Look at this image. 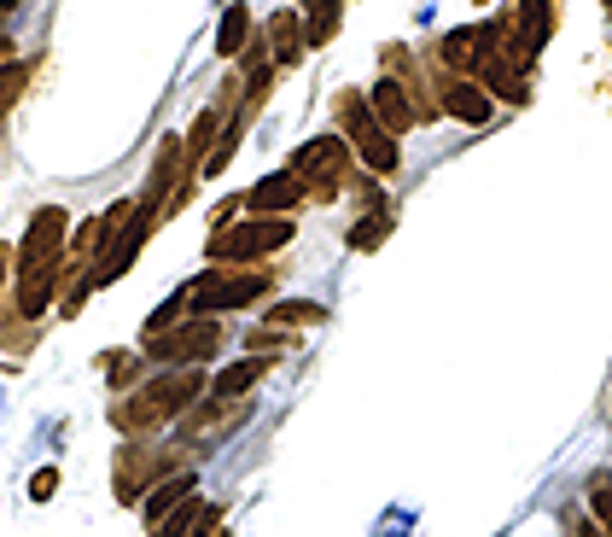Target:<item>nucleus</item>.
<instances>
[{"instance_id": "obj_16", "label": "nucleus", "mask_w": 612, "mask_h": 537, "mask_svg": "<svg viewBox=\"0 0 612 537\" xmlns=\"http://www.w3.org/2000/svg\"><path fill=\"white\" fill-rule=\"evenodd\" d=\"M187 497H193V474H187V467H181V474H169V479H158V485H152V497H146V526H158V520L176 509V502H187Z\"/></svg>"}, {"instance_id": "obj_21", "label": "nucleus", "mask_w": 612, "mask_h": 537, "mask_svg": "<svg viewBox=\"0 0 612 537\" xmlns=\"http://www.w3.org/2000/svg\"><path fill=\"white\" fill-rule=\"evenodd\" d=\"M589 514H595V526L612 537V474H595L589 479Z\"/></svg>"}, {"instance_id": "obj_5", "label": "nucleus", "mask_w": 612, "mask_h": 537, "mask_svg": "<svg viewBox=\"0 0 612 537\" xmlns=\"http://www.w3.org/2000/svg\"><path fill=\"white\" fill-rule=\"evenodd\" d=\"M275 287L268 268H204V275L187 287V310L193 315H233L245 305H257Z\"/></svg>"}, {"instance_id": "obj_24", "label": "nucleus", "mask_w": 612, "mask_h": 537, "mask_svg": "<svg viewBox=\"0 0 612 537\" xmlns=\"http://www.w3.org/2000/svg\"><path fill=\"white\" fill-rule=\"evenodd\" d=\"M245 345H251V357H263V350H268V357H275V350H280L286 339H280L275 327H251V339H245Z\"/></svg>"}, {"instance_id": "obj_4", "label": "nucleus", "mask_w": 612, "mask_h": 537, "mask_svg": "<svg viewBox=\"0 0 612 537\" xmlns=\"http://www.w3.org/2000/svg\"><path fill=\"white\" fill-rule=\"evenodd\" d=\"M350 141L345 134H315V141H303L292 153V176L298 188L315 199V205H327V199H338L356 181V164H350Z\"/></svg>"}, {"instance_id": "obj_6", "label": "nucleus", "mask_w": 612, "mask_h": 537, "mask_svg": "<svg viewBox=\"0 0 612 537\" xmlns=\"http://www.w3.org/2000/svg\"><path fill=\"white\" fill-rule=\"evenodd\" d=\"M228 345V322L223 315H187V322H176L169 333H152L146 339V357L152 362H169V368H199V362H211L216 350Z\"/></svg>"}, {"instance_id": "obj_29", "label": "nucleus", "mask_w": 612, "mask_h": 537, "mask_svg": "<svg viewBox=\"0 0 612 537\" xmlns=\"http://www.w3.org/2000/svg\"><path fill=\"white\" fill-rule=\"evenodd\" d=\"M601 7H607V19H612V0H601Z\"/></svg>"}, {"instance_id": "obj_22", "label": "nucleus", "mask_w": 612, "mask_h": 537, "mask_svg": "<svg viewBox=\"0 0 612 537\" xmlns=\"http://www.w3.org/2000/svg\"><path fill=\"white\" fill-rule=\"evenodd\" d=\"M176 322H187V287H181L176 298H164L158 315H146V339H152V333H169Z\"/></svg>"}, {"instance_id": "obj_3", "label": "nucleus", "mask_w": 612, "mask_h": 537, "mask_svg": "<svg viewBox=\"0 0 612 537\" xmlns=\"http://www.w3.org/2000/svg\"><path fill=\"white\" fill-rule=\"evenodd\" d=\"M333 117H338V134L350 141V153L362 158V170H368V176H397V164H403L397 134H391V129L380 123V117H373L368 94L345 88V94L333 99Z\"/></svg>"}, {"instance_id": "obj_2", "label": "nucleus", "mask_w": 612, "mask_h": 537, "mask_svg": "<svg viewBox=\"0 0 612 537\" xmlns=\"http://www.w3.org/2000/svg\"><path fill=\"white\" fill-rule=\"evenodd\" d=\"M199 392H211V380H204V368H169L141 392H129L123 403L111 409V427L129 432V439H146V432H158L164 421H181L187 409L199 403Z\"/></svg>"}, {"instance_id": "obj_17", "label": "nucleus", "mask_w": 612, "mask_h": 537, "mask_svg": "<svg viewBox=\"0 0 612 537\" xmlns=\"http://www.w3.org/2000/svg\"><path fill=\"white\" fill-rule=\"evenodd\" d=\"M251 47V7L245 0H233V7L223 12V36H216V53L233 59V53H245Z\"/></svg>"}, {"instance_id": "obj_28", "label": "nucleus", "mask_w": 612, "mask_h": 537, "mask_svg": "<svg viewBox=\"0 0 612 537\" xmlns=\"http://www.w3.org/2000/svg\"><path fill=\"white\" fill-rule=\"evenodd\" d=\"M7 53H12V41H7V36H0V59H7Z\"/></svg>"}, {"instance_id": "obj_12", "label": "nucleus", "mask_w": 612, "mask_h": 537, "mask_svg": "<svg viewBox=\"0 0 612 537\" xmlns=\"http://www.w3.org/2000/svg\"><path fill=\"white\" fill-rule=\"evenodd\" d=\"M303 199H310V193L298 188V176H292V170H280V176H263L257 188L245 193V205L257 211V216H292V211L303 205Z\"/></svg>"}, {"instance_id": "obj_13", "label": "nucleus", "mask_w": 612, "mask_h": 537, "mask_svg": "<svg viewBox=\"0 0 612 537\" xmlns=\"http://www.w3.org/2000/svg\"><path fill=\"white\" fill-rule=\"evenodd\" d=\"M263 41H268V53H275V64H298L303 53H310V29H303V12H275L263 29Z\"/></svg>"}, {"instance_id": "obj_14", "label": "nucleus", "mask_w": 612, "mask_h": 537, "mask_svg": "<svg viewBox=\"0 0 612 537\" xmlns=\"http://www.w3.org/2000/svg\"><path fill=\"white\" fill-rule=\"evenodd\" d=\"M268 368H275L268 357H245V362H228L223 374H211V397H216V403H233V397H245L251 385H257V380L268 374Z\"/></svg>"}, {"instance_id": "obj_1", "label": "nucleus", "mask_w": 612, "mask_h": 537, "mask_svg": "<svg viewBox=\"0 0 612 537\" xmlns=\"http://www.w3.org/2000/svg\"><path fill=\"white\" fill-rule=\"evenodd\" d=\"M64 246H71V216L59 205H41L24 228V246H19V315L36 322L53 305V293L64 287Z\"/></svg>"}, {"instance_id": "obj_8", "label": "nucleus", "mask_w": 612, "mask_h": 537, "mask_svg": "<svg viewBox=\"0 0 612 537\" xmlns=\"http://www.w3.org/2000/svg\"><path fill=\"white\" fill-rule=\"evenodd\" d=\"M176 474V450H152V444H123L117 450V467H111V491L117 502H141L152 491V479H169Z\"/></svg>"}, {"instance_id": "obj_18", "label": "nucleus", "mask_w": 612, "mask_h": 537, "mask_svg": "<svg viewBox=\"0 0 612 537\" xmlns=\"http://www.w3.org/2000/svg\"><path fill=\"white\" fill-rule=\"evenodd\" d=\"M204 514H211V502H204V497H187V502H176V509L158 520V526H152V537H193Z\"/></svg>"}, {"instance_id": "obj_23", "label": "nucleus", "mask_w": 612, "mask_h": 537, "mask_svg": "<svg viewBox=\"0 0 612 537\" xmlns=\"http://www.w3.org/2000/svg\"><path fill=\"white\" fill-rule=\"evenodd\" d=\"M24 82H29V71H24V64H0V117H7L12 106H19Z\"/></svg>"}, {"instance_id": "obj_7", "label": "nucleus", "mask_w": 612, "mask_h": 537, "mask_svg": "<svg viewBox=\"0 0 612 537\" xmlns=\"http://www.w3.org/2000/svg\"><path fill=\"white\" fill-rule=\"evenodd\" d=\"M292 240V216H251V223H228L211 234V258L216 263H257L263 251H280Z\"/></svg>"}, {"instance_id": "obj_19", "label": "nucleus", "mask_w": 612, "mask_h": 537, "mask_svg": "<svg viewBox=\"0 0 612 537\" xmlns=\"http://www.w3.org/2000/svg\"><path fill=\"white\" fill-rule=\"evenodd\" d=\"M391 240V211H368V216H356V228L345 234V246L350 251H373V246H385Z\"/></svg>"}, {"instance_id": "obj_9", "label": "nucleus", "mask_w": 612, "mask_h": 537, "mask_svg": "<svg viewBox=\"0 0 612 537\" xmlns=\"http://www.w3.org/2000/svg\"><path fill=\"white\" fill-rule=\"evenodd\" d=\"M437 106L467 129H484L490 117H496V99H490L472 76H455V71H437Z\"/></svg>"}, {"instance_id": "obj_10", "label": "nucleus", "mask_w": 612, "mask_h": 537, "mask_svg": "<svg viewBox=\"0 0 612 537\" xmlns=\"http://www.w3.org/2000/svg\"><path fill=\"white\" fill-rule=\"evenodd\" d=\"M554 19H560V0H519V12H514V47H519L531 64H537L542 47H549Z\"/></svg>"}, {"instance_id": "obj_27", "label": "nucleus", "mask_w": 612, "mask_h": 537, "mask_svg": "<svg viewBox=\"0 0 612 537\" xmlns=\"http://www.w3.org/2000/svg\"><path fill=\"white\" fill-rule=\"evenodd\" d=\"M12 268H19V251H12V246H0V287H7V275H12Z\"/></svg>"}, {"instance_id": "obj_26", "label": "nucleus", "mask_w": 612, "mask_h": 537, "mask_svg": "<svg viewBox=\"0 0 612 537\" xmlns=\"http://www.w3.org/2000/svg\"><path fill=\"white\" fill-rule=\"evenodd\" d=\"M566 526H572V537H607L601 526H595V514H572Z\"/></svg>"}, {"instance_id": "obj_25", "label": "nucleus", "mask_w": 612, "mask_h": 537, "mask_svg": "<svg viewBox=\"0 0 612 537\" xmlns=\"http://www.w3.org/2000/svg\"><path fill=\"white\" fill-rule=\"evenodd\" d=\"M53 491H59V467H41V474L29 479V497H36V502H47Z\"/></svg>"}, {"instance_id": "obj_11", "label": "nucleus", "mask_w": 612, "mask_h": 537, "mask_svg": "<svg viewBox=\"0 0 612 537\" xmlns=\"http://www.w3.org/2000/svg\"><path fill=\"white\" fill-rule=\"evenodd\" d=\"M368 106H373V117H380V123H385L391 134H408V129L420 123L415 99L403 94V82H397V76H380V82H373V88H368Z\"/></svg>"}, {"instance_id": "obj_15", "label": "nucleus", "mask_w": 612, "mask_h": 537, "mask_svg": "<svg viewBox=\"0 0 612 537\" xmlns=\"http://www.w3.org/2000/svg\"><path fill=\"white\" fill-rule=\"evenodd\" d=\"M303 29H310V47H327L338 36V19H345V0H298Z\"/></svg>"}, {"instance_id": "obj_20", "label": "nucleus", "mask_w": 612, "mask_h": 537, "mask_svg": "<svg viewBox=\"0 0 612 537\" xmlns=\"http://www.w3.org/2000/svg\"><path fill=\"white\" fill-rule=\"evenodd\" d=\"M268 322L275 327H321L327 322V305H315V298H286V305L268 310Z\"/></svg>"}]
</instances>
